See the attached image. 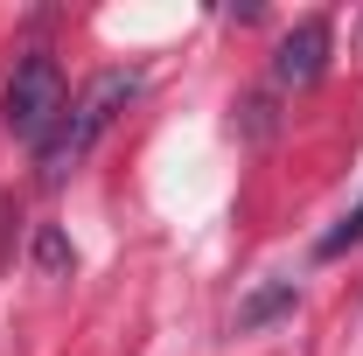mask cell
I'll return each mask as SVG.
<instances>
[{
  "mask_svg": "<svg viewBox=\"0 0 363 356\" xmlns=\"http://www.w3.org/2000/svg\"><path fill=\"white\" fill-rule=\"evenodd\" d=\"M133 98H140V70H98V77L84 84V98L63 112V126H56V133L43 140V154H35L43 182H63V175H70L91 147H98V133H105Z\"/></svg>",
  "mask_w": 363,
  "mask_h": 356,
  "instance_id": "6da1fadb",
  "label": "cell"
},
{
  "mask_svg": "<svg viewBox=\"0 0 363 356\" xmlns=\"http://www.w3.org/2000/svg\"><path fill=\"white\" fill-rule=\"evenodd\" d=\"M0 119H7V133L28 140L35 154H43V140L63 126V70H56L49 49H28V56L14 63L7 98H0Z\"/></svg>",
  "mask_w": 363,
  "mask_h": 356,
  "instance_id": "7a4b0ae2",
  "label": "cell"
},
{
  "mask_svg": "<svg viewBox=\"0 0 363 356\" xmlns=\"http://www.w3.org/2000/svg\"><path fill=\"white\" fill-rule=\"evenodd\" d=\"M328 49H335V35H328V21L321 14H308V21H294L286 35H279V49H272V77L294 91L321 84V70H328Z\"/></svg>",
  "mask_w": 363,
  "mask_h": 356,
  "instance_id": "3957f363",
  "label": "cell"
},
{
  "mask_svg": "<svg viewBox=\"0 0 363 356\" xmlns=\"http://www.w3.org/2000/svg\"><path fill=\"white\" fill-rule=\"evenodd\" d=\"M35 266H43L49 279H70V266H77V252H70V238H63L56 223H43V230H35Z\"/></svg>",
  "mask_w": 363,
  "mask_h": 356,
  "instance_id": "277c9868",
  "label": "cell"
},
{
  "mask_svg": "<svg viewBox=\"0 0 363 356\" xmlns=\"http://www.w3.org/2000/svg\"><path fill=\"white\" fill-rule=\"evenodd\" d=\"M294 308V279H279V287H259L245 308H238V328H259V321H272V314Z\"/></svg>",
  "mask_w": 363,
  "mask_h": 356,
  "instance_id": "5b68a950",
  "label": "cell"
},
{
  "mask_svg": "<svg viewBox=\"0 0 363 356\" xmlns=\"http://www.w3.org/2000/svg\"><path fill=\"white\" fill-rule=\"evenodd\" d=\"M350 245H363V203H357L342 223H335L328 238H321V259H335V252H350Z\"/></svg>",
  "mask_w": 363,
  "mask_h": 356,
  "instance_id": "8992f818",
  "label": "cell"
}]
</instances>
